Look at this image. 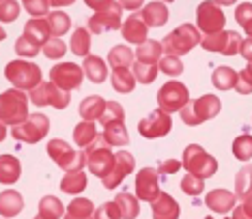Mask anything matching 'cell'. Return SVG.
Listing matches in <instances>:
<instances>
[{"label": "cell", "mask_w": 252, "mask_h": 219, "mask_svg": "<svg viewBox=\"0 0 252 219\" xmlns=\"http://www.w3.org/2000/svg\"><path fill=\"white\" fill-rule=\"evenodd\" d=\"M159 43H162V52H166V56L179 58V56L188 54L192 48H196L200 43V32H198V28L192 24H181L170 34H166Z\"/></svg>", "instance_id": "3"}, {"label": "cell", "mask_w": 252, "mask_h": 219, "mask_svg": "<svg viewBox=\"0 0 252 219\" xmlns=\"http://www.w3.org/2000/svg\"><path fill=\"white\" fill-rule=\"evenodd\" d=\"M18 15H20V4L15 0H0V22L2 24L15 22Z\"/></svg>", "instance_id": "45"}, {"label": "cell", "mask_w": 252, "mask_h": 219, "mask_svg": "<svg viewBox=\"0 0 252 219\" xmlns=\"http://www.w3.org/2000/svg\"><path fill=\"white\" fill-rule=\"evenodd\" d=\"M136 195L142 202H153L159 195V174L156 168H140L136 174Z\"/></svg>", "instance_id": "17"}, {"label": "cell", "mask_w": 252, "mask_h": 219, "mask_svg": "<svg viewBox=\"0 0 252 219\" xmlns=\"http://www.w3.org/2000/svg\"><path fill=\"white\" fill-rule=\"evenodd\" d=\"M181 189H183V193L196 198V195H200L205 192V181L198 178V176H194V174H186L183 181H181Z\"/></svg>", "instance_id": "43"}, {"label": "cell", "mask_w": 252, "mask_h": 219, "mask_svg": "<svg viewBox=\"0 0 252 219\" xmlns=\"http://www.w3.org/2000/svg\"><path fill=\"white\" fill-rule=\"evenodd\" d=\"M121 34H123V39L127 43H134V45H140V43H145L147 41V32H149V28L145 26V22H142V17L140 13H131L127 20L121 22Z\"/></svg>", "instance_id": "18"}, {"label": "cell", "mask_w": 252, "mask_h": 219, "mask_svg": "<svg viewBox=\"0 0 252 219\" xmlns=\"http://www.w3.org/2000/svg\"><path fill=\"white\" fill-rule=\"evenodd\" d=\"M71 52L76 56H82V58H87L89 56V50H91V32L87 30V28H76L71 34V43H69Z\"/></svg>", "instance_id": "34"}, {"label": "cell", "mask_w": 252, "mask_h": 219, "mask_svg": "<svg viewBox=\"0 0 252 219\" xmlns=\"http://www.w3.org/2000/svg\"><path fill=\"white\" fill-rule=\"evenodd\" d=\"M222 103L216 95H203L194 101H188L179 112H181V120L190 127L203 125L205 120H211L220 114Z\"/></svg>", "instance_id": "4"}, {"label": "cell", "mask_w": 252, "mask_h": 219, "mask_svg": "<svg viewBox=\"0 0 252 219\" xmlns=\"http://www.w3.org/2000/svg\"><path fill=\"white\" fill-rule=\"evenodd\" d=\"M114 204L119 206V213H121V219H136L140 215V204L136 200V195H131L127 192L119 193L114 198Z\"/></svg>", "instance_id": "29"}, {"label": "cell", "mask_w": 252, "mask_h": 219, "mask_svg": "<svg viewBox=\"0 0 252 219\" xmlns=\"http://www.w3.org/2000/svg\"><path fill=\"white\" fill-rule=\"evenodd\" d=\"M153 219H179V202L170 193L159 192V195L151 202Z\"/></svg>", "instance_id": "19"}, {"label": "cell", "mask_w": 252, "mask_h": 219, "mask_svg": "<svg viewBox=\"0 0 252 219\" xmlns=\"http://www.w3.org/2000/svg\"><path fill=\"white\" fill-rule=\"evenodd\" d=\"M101 125H112V123H125V110L123 106H119L117 101H106V108L101 112V118H99Z\"/></svg>", "instance_id": "38"}, {"label": "cell", "mask_w": 252, "mask_h": 219, "mask_svg": "<svg viewBox=\"0 0 252 219\" xmlns=\"http://www.w3.org/2000/svg\"><path fill=\"white\" fill-rule=\"evenodd\" d=\"M112 88L117 90V93H123V95H127L136 88V80L131 76L129 69H114L112 71Z\"/></svg>", "instance_id": "35"}, {"label": "cell", "mask_w": 252, "mask_h": 219, "mask_svg": "<svg viewBox=\"0 0 252 219\" xmlns=\"http://www.w3.org/2000/svg\"><path fill=\"white\" fill-rule=\"evenodd\" d=\"M158 170V174L162 176V174H175V172H179L181 170V161H177V159H164L162 164H159V168Z\"/></svg>", "instance_id": "52"}, {"label": "cell", "mask_w": 252, "mask_h": 219, "mask_svg": "<svg viewBox=\"0 0 252 219\" xmlns=\"http://www.w3.org/2000/svg\"><path fill=\"white\" fill-rule=\"evenodd\" d=\"M28 101H32L35 106L39 108H54V110H65L69 106V93H65V90L56 88L52 82H41L37 86V88L31 90V95H28Z\"/></svg>", "instance_id": "12"}, {"label": "cell", "mask_w": 252, "mask_h": 219, "mask_svg": "<svg viewBox=\"0 0 252 219\" xmlns=\"http://www.w3.org/2000/svg\"><path fill=\"white\" fill-rule=\"evenodd\" d=\"M205 219H214V217H211V215H207V217H205Z\"/></svg>", "instance_id": "59"}, {"label": "cell", "mask_w": 252, "mask_h": 219, "mask_svg": "<svg viewBox=\"0 0 252 219\" xmlns=\"http://www.w3.org/2000/svg\"><path fill=\"white\" fill-rule=\"evenodd\" d=\"M89 9L95 13L89 17V32L91 34H101L108 30H119L121 28V13L123 7L117 0H106V2H97V0H89Z\"/></svg>", "instance_id": "1"}, {"label": "cell", "mask_w": 252, "mask_h": 219, "mask_svg": "<svg viewBox=\"0 0 252 219\" xmlns=\"http://www.w3.org/2000/svg\"><path fill=\"white\" fill-rule=\"evenodd\" d=\"M82 80H84V71L76 62H61V65H54L50 69V82L56 88L65 90V93H71V90L80 88Z\"/></svg>", "instance_id": "10"}, {"label": "cell", "mask_w": 252, "mask_h": 219, "mask_svg": "<svg viewBox=\"0 0 252 219\" xmlns=\"http://www.w3.org/2000/svg\"><path fill=\"white\" fill-rule=\"evenodd\" d=\"M48 155H50V159L65 172L84 168V153L71 148L65 140H50L48 142Z\"/></svg>", "instance_id": "9"}, {"label": "cell", "mask_w": 252, "mask_h": 219, "mask_svg": "<svg viewBox=\"0 0 252 219\" xmlns=\"http://www.w3.org/2000/svg\"><path fill=\"white\" fill-rule=\"evenodd\" d=\"M136 58H138V62L158 65V60L162 58V43L153 41V39H147V41L140 43L138 50H136Z\"/></svg>", "instance_id": "30"}, {"label": "cell", "mask_w": 252, "mask_h": 219, "mask_svg": "<svg viewBox=\"0 0 252 219\" xmlns=\"http://www.w3.org/2000/svg\"><path fill=\"white\" fill-rule=\"evenodd\" d=\"M188 101H190V90L181 82H166L158 93V110H162L166 114L179 112Z\"/></svg>", "instance_id": "11"}, {"label": "cell", "mask_w": 252, "mask_h": 219, "mask_svg": "<svg viewBox=\"0 0 252 219\" xmlns=\"http://www.w3.org/2000/svg\"><path fill=\"white\" fill-rule=\"evenodd\" d=\"M35 219H41V217H39V215H37V217H35Z\"/></svg>", "instance_id": "60"}, {"label": "cell", "mask_w": 252, "mask_h": 219, "mask_svg": "<svg viewBox=\"0 0 252 219\" xmlns=\"http://www.w3.org/2000/svg\"><path fill=\"white\" fill-rule=\"evenodd\" d=\"M181 168L188 170V174H194L203 181H207L218 172V161L216 157H211L209 153L203 151V146L198 144H190V146L183 151L181 159Z\"/></svg>", "instance_id": "6"}, {"label": "cell", "mask_w": 252, "mask_h": 219, "mask_svg": "<svg viewBox=\"0 0 252 219\" xmlns=\"http://www.w3.org/2000/svg\"><path fill=\"white\" fill-rule=\"evenodd\" d=\"M22 176V164L13 155H0V183L2 185H13Z\"/></svg>", "instance_id": "23"}, {"label": "cell", "mask_w": 252, "mask_h": 219, "mask_svg": "<svg viewBox=\"0 0 252 219\" xmlns=\"http://www.w3.org/2000/svg\"><path fill=\"white\" fill-rule=\"evenodd\" d=\"M226 26V15L222 13L218 2H200L196 9V28L198 32L203 30L205 34H216L224 30Z\"/></svg>", "instance_id": "13"}, {"label": "cell", "mask_w": 252, "mask_h": 219, "mask_svg": "<svg viewBox=\"0 0 252 219\" xmlns=\"http://www.w3.org/2000/svg\"><path fill=\"white\" fill-rule=\"evenodd\" d=\"M250 206H252V204H250V193H248V195H244V204L235 209V213H233L231 219H252V217H250Z\"/></svg>", "instance_id": "53"}, {"label": "cell", "mask_w": 252, "mask_h": 219, "mask_svg": "<svg viewBox=\"0 0 252 219\" xmlns=\"http://www.w3.org/2000/svg\"><path fill=\"white\" fill-rule=\"evenodd\" d=\"M134 60V52H131L127 45H114L108 54V62H110L112 69H127Z\"/></svg>", "instance_id": "36"}, {"label": "cell", "mask_w": 252, "mask_h": 219, "mask_svg": "<svg viewBox=\"0 0 252 219\" xmlns=\"http://www.w3.org/2000/svg\"><path fill=\"white\" fill-rule=\"evenodd\" d=\"M108 146H127L129 144V134H127V127L125 123H112V125H106L104 127V136Z\"/></svg>", "instance_id": "27"}, {"label": "cell", "mask_w": 252, "mask_h": 219, "mask_svg": "<svg viewBox=\"0 0 252 219\" xmlns=\"http://www.w3.org/2000/svg\"><path fill=\"white\" fill-rule=\"evenodd\" d=\"M28 116V97L18 88L0 93V123L4 127L20 125Z\"/></svg>", "instance_id": "5"}, {"label": "cell", "mask_w": 252, "mask_h": 219, "mask_svg": "<svg viewBox=\"0 0 252 219\" xmlns=\"http://www.w3.org/2000/svg\"><path fill=\"white\" fill-rule=\"evenodd\" d=\"M250 45H252L250 37L246 39V41H244L242 45H239V54H244V56H246V60H248V62H250Z\"/></svg>", "instance_id": "54"}, {"label": "cell", "mask_w": 252, "mask_h": 219, "mask_svg": "<svg viewBox=\"0 0 252 219\" xmlns=\"http://www.w3.org/2000/svg\"><path fill=\"white\" fill-rule=\"evenodd\" d=\"M112 164H114V153L110 151V146L106 144L104 137L97 136L84 151V165L93 176L104 178L110 172Z\"/></svg>", "instance_id": "7"}, {"label": "cell", "mask_w": 252, "mask_h": 219, "mask_svg": "<svg viewBox=\"0 0 252 219\" xmlns=\"http://www.w3.org/2000/svg\"><path fill=\"white\" fill-rule=\"evenodd\" d=\"M4 39H7V30H4L2 26H0V41H4Z\"/></svg>", "instance_id": "57"}, {"label": "cell", "mask_w": 252, "mask_h": 219, "mask_svg": "<svg viewBox=\"0 0 252 219\" xmlns=\"http://www.w3.org/2000/svg\"><path fill=\"white\" fill-rule=\"evenodd\" d=\"M61 189L65 193H80L87 189V174H84V170H71L67 172L65 176H63L61 181Z\"/></svg>", "instance_id": "31"}, {"label": "cell", "mask_w": 252, "mask_h": 219, "mask_svg": "<svg viewBox=\"0 0 252 219\" xmlns=\"http://www.w3.org/2000/svg\"><path fill=\"white\" fill-rule=\"evenodd\" d=\"M65 215V206L56 195H45L39 202V217L41 219H61Z\"/></svg>", "instance_id": "32"}, {"label": "cell", "mask_w": 252, "mask_h": 219, "mask_svg": "<svg viewBox=\"0 0 252 219\" xmlns=\"http://www.w3.org/2000/svg\"><path fill=\"white\" fill-rule=\"evenodd\" d=\"M235 88H237L242 95H250V90H252V86H250V67H246L242 73H237V84H235Z\"/></svg>", "instance_id": "51"}, {"label": "cell", "mask_w": 252, "mask_h": 219, "mask_svg": "<svg viewBox=\"0 0 252 219\" xmlns=\"http://www.w3.org/2000/svg\"><path fill=\"white\" fill-rule=\"evenodd\" d=\"M93 213H95V206L89 198H76L67 206V215H73V217H93Z\"/></svg>", "instance_id": "39"}, {"label": "cell", "mask_w": 252, "mask_h": 219, "mask_svg": "<svg viewBox=\"0 0 252 219\" xmlns=\"http://www.w3.org/2000/svg\"><path fill=\"white\" fill-rule=\"evenodd\" d=\"M211 84L218 90H231L237 84V71L233 67H216L211 73Z\"/></svg>", "instance_id": "28"}, {"label": "cell", "mask_w": 252, "mask_h": 219, "mask_svg": "<svg viewBox=\"0 0 252 219\" xmlns=\"http://www.w3.org/2000/svg\"><path fill=\"white\" fill-rule=\"evenodd\" d=\"M142 22H145L147 28H159L168 22V7L164 2H149L145 9H142Z\"/></svg>", "instance_id": "24"}, {"label": "cell", "mask_w": 252, "mask_h": 219, "mask_svg": "<svg viewBox=\"0 0 252 219\" xmlns=\"http://www.w3.org/2000/svg\"><path fill=\"white\" fill-rule=\"evenodd\" d=\"M250 13H252V4L250 2H244V4H239L237 11H235V20H237V24L239 26H244V30L246 32H252V24H250Z\"/></svg>", "instance_id": "48"}, {"label": "cell", "mask_w": 252, "mask_h": 219, "mask_svg": "<svg viewBox=\"0 0 252 219\" xmlns=\"http://www.w3.org/2000/svg\"><path fill=\"white\" fill-rule=\"evenodd\" d=\"M170 129H173V118H170L166 112H162V110H156V112H151L149 116H145L138 123L140 136L147 137V140L164 137L166 134H170Z\"/></svg>", "instance_id": "15"}, {"label": "cell", "mask_w": 252, "mask_h": 219, "mask_svg": "<svg viewBox=\"0 0 252 219\" xmlns=\"http://www.w3.org/2000/svg\"><path fill=\"white\" fill-rule=\"evenodd\" d=\"M48 131H50V118L45 116V114L35 112V114H28L24 123L15 125L9 134L13 136L18 142L37 144V142H41L43 137L48 136Z\"/></svg>", "instance_id": "8"}, {"label": "cell", "mask_w": 252, "mask_h": 219, "mask_svg": "<svg viewBox=\"0 0 252 219\" xmlns=\"http://www.w3.org/2000/svg\"><path fill=\"white\" fill-rule=\"evenodd\" d=\"M200 45H203L207 52H218V54H224V56H235V54H239L242 37L233 30H220L216 34H207L205 39H200Z\"/></svg>", "instance_id": "14"}, {"label": "cell", "mask_w": 252, "mask_h": 219, "mask_svg": "<svg viewBox=\"0 0 252 219\" xmlns=\"http://www.w3.org/2000/svg\"><path fill=\"white\" fill-rule=\"evenodd\" d=\"M248 181H250V168H246V170H242V172L237 174V185H235V192H237L239 198H244V195L250 193Z\"/></svg>", "instance_id": "50"}, {"label": "cell", "mask_w": 252, "mask_h": 219, "mask_svg": "<svg viewBox=\"0 0 252 219\" xmlns=\"http://www.w3.org/2000/svg\"><path fill=\"white\" fill-rule=\"evenodd\" d=\"M106 108V99L99 95H89L87 99H82L80 103V116L87 123H95V120L101 118V112Z\"/></svg>", "instance_id": "25"}, {"label": "cell", "mask_w": 252, "mask_h": 219, "mask_svg": "<svg viewBox=\"0 0 252 219\" xmlns=\"http://www.w3.org/2000/svg\"><path fill=\"white\" fill-rule=\"evenodd\" d=\"M93 219H121V213H119V206L112 202H106L104 206H99V209H95L93 213Z\"/></svg>", "instance_id": "49"}, {"label": "cell", "mask_w": 252, "mask_h": 219, "mask_svg": "<svg viewBox=\"0 0 252 219\" xmlns=\"http://www.w3.org/2000/svg\"><path fill=\"white\" fill-rule=\"evenodd\" d=\"M24 39H28L31 43L39 45V48H43L45 43L52 39V34H50V26H48V20H28L26 26H24V34H22Z\"/></svg>", "instance_id": "21"}, {"label": "cell", "mask_w": 252, "mask_h": 219, "mask_svg": "<svg viewBox=\"0 0 252 219\" xmlns=\"http://www.w3.org/2000/svg\"><path fill=\"white\" fill-rule=\"evenodd\" d=\"M95 137H97L95 123H87V120H82L80 125L73 127V142H76L80 148H87Z\"/></svg>", "instance_id": "37"}, {"label": "cell", "mask_w": 252, "mask_h": 219, "mask_svg": "<svg viewBox=\"0 0 252 219\" xmlns=\"http://www.w3.org/2000/svg\"><path fill=\"white\" fill-rule=\"evenodd\" d=\"M9 136V131H7V127H4L2 123H0V142H2L4 140V137H7Z\"/></svg>", "instance_id": "55"}, {"label": "cell", "mask_w": 252, "mask_h": 219, "mask_svg": "<svg viewBox=\"0 0 252 219\" xmlns=\"http://www.w3.org/2000/svg\"><path fill=\"white\" fill-rule=\"evenodd\" d=\"M41 52L45 54V58H50V60H59V58H63V56L67 54V45L61 41V39H50L48 43L41 48Z\"/></svg>", "instance_id": "44"}, {"label": "cell", "mask_w": 252, "mask_h": 219, "mask_svg": "<svg viewBox=\"0 0 252 219\" xmlns=\"http://www.w3.org/2000/svg\"><path fill=\"white\" fill-rule=\"evenodd\" d=\"M134 80L140 84H151L158 78V65H149V62H136L134 65Z\"/></svg>", "instance_id": "40"}, {"label": "cell", "mask_w": 252, "mask_h": 219, "mask_svg": "<svg viewBox=\"0 0 252 219\" xmlns=\"http://www.w3.org/2000/svg\"><path fill=\"white\" fill-rule=\"evenodd\" d=\"M233 153L239 161H250V157H252V137H250V134L239 136L237 140L233 142Z\"/></svg>", "instance_id": "41"}, {"label": "cell", "mask_w": 252, "mask_h": 219, "mask_svg": "<svg viewBox=\"0 0 252 219\" xmlns=\"http://www.w3.org/2000/svg\"><path fill=\"white\" fill-rule=\"evenodd\" d=\"M15 52H18V56H26V58H35V56L41 52V48L39 45H35V43H31L28 39H24V37H20L18 41H15V48H13Z\"/></svg>", "instance_id": "47"}, {"label": "cell", "mask_w": 252, "mask_h": 219, "mask_svg": "<svg viewBox=\"0 0 252 219\" xmlns=\"http://www.w3.org/2000/svg\"><path fill=\"white\" fill-rule=\"evenodd\" d=\"M134 168H136V159L131 153H127V151L114 153V164H112L110 172L101 178V183H104L106 189H114L117 185H121V181L125 176H129L131 172H134Z\"/></svg>", "instance_id": "16"}, {"label": "cell", "mask_w": 252, "mask_h": 219, "mask_svg": "<svg viewBox=\"0 0 252 219\" xmlns=\"http://www.w3.org/2000/svg\"><path fill=\"white\" fill-rule=\"evenodd\" d=\"M235 202H237L235 193L226 192V189H211V192L207 193V198H205V204L209 206V211L222 213V215H226L228 211H233Z\"/></svg>", "instance_id": "20"}, {"label": "cell", "mask_w": 252, "mask_h": 219, "mask_svg": "<svg viewBox=\"0 0 252 219\" xmlns=\"http://www.w3.org/2000/svg\"><path fill=\"white\" fill-rule=\"evenodd\" d=\"M158 71H162L170 78H179L183 73V62L179 58H175V56H164V58H159Z\"/></svg>", "instance_id": "42"}, {"label": "cell", "mask_w": 252, "mask_h": 219, "mask_svg": "<svg viewBox=\"0 0 252 219\" xmlns=\"http://www.w3.org/2000/svg\"><path fill=\"white\" fill-rule=\"evenodd\" d=\"M48 26H50V34H52L54 39H61L65 32H69L71 17L67 13H63V11H52V13L48 15Z\"/></svg>", "instance_id": "33"}, {"label": "cell", "mask_w": 252, "mask_h": 219, "mask_svg": "<svg viewBox=\"0 0 252 219\" xmlns=\"http://www.w3.org/2000/svg\"><path fill=\"white\" fill-rule=\"evenodd\" d=\"M65 219H93V217H73V215H65Z\"/></svg>", "instance_id": "58"}, {"label": "cell", "mask_w": 252, "mask_h": 219, "mask_svg": "<svg viewBox=\"0 0 252 219\" xmlns=\"http://www.w3.org/2000/svg\"><path fill=\"white\" fill-rule=\"evenodd\" d=\"M82 71H84V76L89 78V82L101 84V82H106L108 65L99 58V56H87V58L82 60Z\"/></svg>", "instance_id": "26"}, {"label": "cell", "mask_w": 252, "mask_h": 219, "mask_svg": "<svg viewBox=\"0 0 252 219\" xmlns=\"http://www.w3.org/2000/svg\"><path fill=\"white\" fill-rule=\"evenodd\" d=\"M121 7H123V9H140V4H138V2H123Z\"/></svg>", "instance_id": "56"}, {"label": "cell", "mask_w": 252, "mask_h": 219, "mask_svg": "<svg viewBox=\"0 0 252 219\" xmlns=\"http://www.w3.org/2000/svg\"><path fill=\"white\" fill-rule=\"evenodd\" d=\"M22 209H24V198H22L20 192H15V189H4V192L0 193V215L4 219L20 215Z\"/></svg>", "instance_id": "22"}, {"label": "cell", "mask_w": 252, "mask_h": 219, "mask_svg": "<svg viewBox=\"0 0 252 219\" xmlns=\"http://www.w3.org/2000/svg\"><path fill=\"white\" fill-rule=\"evenodd\" d=\"M24 9L32 15V20H41L43 15H50L48 0H24Z\"/></svg>", "instance_id": "46"}, {"label": "cell", "mask_w": 252, "mask_h": 219, "mask_svg": "<svg viewBox=\"0 0 252 219\" xmlns=\"http://www.w3.org/2000/svg\"><path fill=\"white\" fill-rule=\"evenodd\" d=\"M4 78L18 90H22V93H24V90L31 93L32 88H37V86L43 82L41 69L31 60H11L9 65L4 67Z\"/></svg>", "instance_id": "2"}]
</instances>
